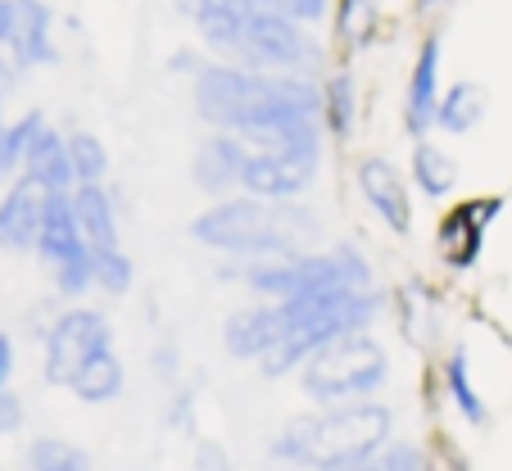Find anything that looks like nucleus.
<instances>
[{
    "label": "nucleus",
    "mask_w": 512,
    "mask_h": 471,
    "mask_svg": "<svg viewBox=\"0 0 512 471\" xmlns=\"http://www.w3.org/2000/svg\"><path fill=\"white\" fill-rule=\"evenodd\" d=\"M23 177H32V182L41 186V191L59 195V191H73V159H68V132H59V127H46V132L37 136V141L28 145V154H23Z\"/></svg>",
    "instance_id": "nucleus-18"
},
{
    "label": "nucleus",
    "mask_w": 512,
    "mask_h": 471,
    "mask_svg": "<svg viewBox=\"0 0 512 471\" xmlns=\"http://www.w3.org/2000/svg\"><path fill=\"white\" fill-rule=\"evenodd\" d=\"M503 200L499 195H472V200H454L440 222H435V259L445 263V272L463 277L481 263L485 245H490V227L499 222Z\"/></svg>",
    "instance_id": "nucleus-9"
},
{
    "label": "nucleus",
    "mask_w": 512,
    "mask_h": 471,
    "mask_svg": "<svg viewBox=\"0 0 512 471\" xmlns=\"http://www.w3.org/2000/svg\"><path fill=\"white\" fill-rule=\"evenodd\" d=\"M395 440V408L381 399L358 404H313L309 413L281 422L268 440V458L295 471H340Z\"/></svg>",
    "instance_id": "nucleus-4"
},
{
    "label": "nucleus",
    "mask_w": 512,
    "mask_h": 471,
    "mask_svg": "<svg viewBox=\"0 0 512 471\" xmlns=\"http://www.w3.org/2000/svg\"><path fill=\"white\" fill-rule=\"evenodd\" d=\"M19 82H23V68L14 64L5 50H0V100H10L14 91H19Z\"/></svg>",
    "instance_id": "nucleus-32"
},
{
    "label": "nucleus",
    "mask_w": 512,
    "mask_h": 471,
    "mask_svg": "<svg viewBox=\"0 0 512 471\" xmlns=\"http://www.w3.org/2000/svg\"><path fill=\"white\" fill-rule=\"evenodd\" d=\"M23 471H96L91 453L64 435H37L23 449Z\"/></svg>",
    "instance_id": "nucleus-23"
},
{
    "label": "nucleus",
    "mask_w": 512,
    "mask_h": 471,
    "mask_svg": "<svg viewBox=\"0 0 512 471\" xmlns=\"http://www.w3.org/2000/svg\"><path fill=\"white\" fill-rule=\"evenodd\" d=\"M0 50L23 68H59L64 50L55 37L50 0H0Z\"/></svg>",
    "instance_id": "nucleus-11"
},
{
    "label": "nucleus",
    "mask_w": 512,
    "mask_h": 471,
    "mask_svg": "<svg viewBox=\"0 0 512 471\" xmlns=\"http://www.w3.org/2000/svg\"><path fill=\"white\" fill-rule=\"evenodd\" d=\"M485 109V87L481 82H449L445 96H440V114H435V132L440 136H472L481 127Z\"/></svg>",
    "instance_id": "nucleus-22"
},
{
    "label": "nucleus",
    "mask_w": 512,
    "mask_h": 471,
    "mask_svg": "<svg viewBox=\"0 0 512 471\" xmlns=\"http://www.w3.org/2000/svg\"><path fill=\"white\" fill-rule=\"evenodd\" d=\"M105 349H118L114 340V322H109L105 308L87 304H64L55 318L41 327V381L55 385V390H68L73 376L91 363Z\"/></svg>",
    "instance_id": "nucleus-8"
},
{
    "label": "nucleus",
    "mask_w": 512,
    "mask_h": 471,
    "mask_svg": "<svg viewBox=\"0 0 512 471\" xmlns=\"http://www.w3.org/2000/svg\"><path fill=\"white\" fill-rule=\"evenodd\" d=\"M449 5H458V0H413V10H417V19H440V14L449 10Z\"/></svg>",
    "instance_id": "nucleus-35"
},
{
    "label": "nucleus",
    "mask_w": 512,
    "mask_h": 471,
    "mask_svg": "<svg viewBox=\"0 0 512 471\" xmlns=\"http://www.w3.org/2000/svg\"><path fill=\"white\" fill-rule=\"evenodd\" d=\"M354 186L372 218L390 231V236H408L417 222V191L408 182V168H399L386 154H363L354 164Z\"/></svg>",
    "instance_id": "nucleus-12"
},
{
    "label": "nucleus",
    "mask_w": 512,
    "mask_h": 471,
    "mask_svg": "<svg viewBox=\"0 0 512 471\" xmlns=\"http://www.w3.org/2000/svg\"><path fill=\"white\" fill-rule=\"evenodd\" d=\"M277 308V345L254 372L268 381L300 376V367L318 354L327 340L349 336V331H372L386 318V290H345V295H318V299H272Z\"/></svg>",
    "instance_id": "nucleus-6"
},
{
    "label": "nucleus",
    "mask_w": 512,
    "mask_h": 471,
    "mask_svg": "<svg viewBox=\"0 0 512 471\" xmlns=\"http://www.w3.org/2000/svg\"><path fill=\"white\" fill-rule=\"evenodd\" d=\"M408 182L422 200L431 204H445L454 200L458 191V159L445 150V145L426 136V141H413V154H408Z\"/></svg>",
    "instance_id": "nucleus-17"
},
{
    "label": "nucleus",
    "mask_w": 512,
    "mask_h": 471,
    "mask_svg": "<svg viewBox=\"0 0 512 471\" xmlns=\"http://www.w3.org/2000/svg\"><path fill=\"white\" fill-rule=\"evenodd\" d=\"M191 109L209 132H236L245 141L322 118V77L263 73L232 59H204L191 77Z\"/></svg>",
    "instance_id": "nucleus-1"
},
{
    "label": "nucleus",
    "mask_w": 512,
    "mask_h": 471,
    "mask_svg": "<svg viewBox=\"0 0 512 471\" xmlns=\"http://www.w3.org/2000/svg\"><path fill=\"white\" fill-rule=\"evenodd\" d=\"M46 200H50V191H41V186L23 173L0 191V250L5 254H37Z\"/></svg>",
    "instance_id": "nucleus-14"
},
{
    "label": "nucleus",
    "mask_w": 512,
    "mask_h": 471,
    "mask_svg": "<svg viewBox=\"0 0 512 471\" xmlns=\"http://www.w3.org/2000/svg\"><path fill=\"white\" fill-rule=\"evenodd\" d=\"M5 123H10V114H5V100H0V127H5Z\"/></svg>",
    "instance_id": "nucleus-36"
},
{
    "label": "nucleus",
    "mask_w": 512,
    "mask_h": 471,
    "mask_svg": "<svg viewBox=\"0 0 512 471\" xmlns=\"http://www.w3.org/2000/svg\"><path fill=\"white\" fill-rule=\"evenodd\" d=\"M204 55L263 73H327V41L318 28L277 14L263 0H177Z\"/></svg>",
    "instance_id": "nucleus-2"
},
{
    "label": "nucleus",
    "mask_w": 512,
    "mask_h": 471,
    "mask_svg": "<svg viewBox=\"0 0 512 471\" xmlns=\"http://www.w3.org/2000/svg\"><path fill=\"white\" fill-rule=\"evenodd\" d=\"M245 159H250V141L236 132H204L191 150V186L204 200H223L236 195L245 182Z\"/></svg>",
    "instance_id": "nucleus-13"
},
{
    "label": "nucleus",
    "mask_w": 512,
    "mask_h": 471,
    "mask_svg": "<svg viewBox=\"0 0 512 471\" xmlns=\"http://www.w3.org/2000/svg\"><path fill=\"white\" fill-rule=\"evenodd\" d=\"M213 277L241 286L250 299H318L377 286V268L354 241L318 245L304 254H277V259H223Z\"/></svg>",
    "instance_id": "nucleus-5"
},
{
    "label": "nucleus",
    "mask_w": 512,
    "mask_h": 471,
    "mask_svg": "<svg viewBox=\"0 0 512 471\" xmlns=\"http://www.w3.org/2000/svg\"><path fill=\"white\" fill-rule=\"evenodd\" d=\"M96 290L109 299H123L136 290V259L127 254V245H118V250H96Z\"/></svg>",
    "instance_id": "nucleus-26"
},
{
    "label": "nucleus",
    "mask_w": 512,
    "mask_h": 471,
    "mask_svg": "<svg viewBox=\"0 0 512 471\" xmlns=\"http://www.w3.org/2000/svg\"><path fill=\"white\" fill-rule=\"evenodd\" d=\"M381 32V0H336L327 23L331 46L340 50V59H354L358 50H368Z\"/></svg>",
    "instance_id": "nucleus-19"
},
{
    "label": "nucleus",
    "mask_w": 512,
    "mask_h": 471,
    "mask_svg": "<svg viewBox=\"0 0 512 471\" xmlns=\"http://www.w3.org/2000/svg\"><path fill=\"white\" fill-rule=\"evenodd\" d=\"M440 96H445V32L426 28L422 41H417L413 64H408L404 96H399V127H404L408 141H426V136H435Z\"/></svg>",
    "instance_id": "nucleus-10"
},
{
    "label": "nucleus",
    "mask_w": 512,
    "mask_h": 471,
    "mask_svg": "<svg viewBox=\"0 0 512 471\" xmlns=\"http://www.w3.org/2000/svg\"><path fill=\"white\" fill-rule=\"evenodd\" d=\"M191 241L218 259H277L327 245V222L304 200H263V195H223L191 218Z\"/></svg>",
    "instance_id": "nucleus-3"
},
{
    "label": "nucleus",
    "mask_w": 512,
    "mask_h": 471,
    "mask_svg": "<svg viewBox=\"0 0 512 471\" xmlns=\"http://www.w3.org/2000/svg\"><path fill=\"white\" fill-rule=\"evenodd\" d=\"M440 385H445L449 404H454V413L463 417L467 426H490V404H485L481 385H476V376H472L467 349H449L445 354V363H440Z\"/></svg>",
    "instance_id": "nucleus-20"
},
{
    "label": "nucleus",
    "mask_w": 512,
    "mask_h": 471,
    "mask_svg": "<svg viewBox=\"0 0 512 471\" xmlns=\"http://www.w3.org/2000/svg\"><path fill=\"white\" fill-rule=\"evenodd\" d=\"M19 168H23V159H19V150H14V141H10V123L0 127V191L19 177Z\"/></svg>",
    "instance_id": "nucleus-29"
},
{
    "label": "nucleus",
    "mask_w": 512,
    "mask_h": 471,
    "mask_svg": "<svg viewBox=\"0 0 512 471\" xmlns=\"http://www.w3.org/2000/svg\"><path fill=\"white\" fill-rule=\"evenodd\" d=\"M358 109H363V100H358L354 59H336L322 73V127H327L331 141H354Z\"/></svg>",
    "instance_id": "nucleus-15"
},
{
    "label": "nucleus",
    "mask_w": 512,
    "mask_h": 471,
    "mask_svg": "<svg viewBox=\"0 0 512 471\" xmlns=\"http://www.w3.org/2000/svg\"><path fill=\"white\" fill-rule=\"evenodd\" d=\"M191 404H195V395L177 385V390H173V404H168V426H186V422H191Z\"/></svg>",
    "instance_id": "nucleus-33"
},
{
    "label": "nucleus",
    "mask_w": 512,
    "mask_h": 471,
    "mask_svg": "<svg viewBox=\"0 0 512 471\" xmlns=\"http://www.w3.org/2000/svg\"><path fill=\"white\" fill-rule=\"evenodd\" d=\"M68 159H73V182L78 186L109 182V173H114L109 145L100 141L96 132H87V127H73V132H68Z\"/></svg>",
    "instance_id": "nucleus-24"
},
{
    "label": "nucleus",
    "mask_w": 512,
    "mask_h": 471,
    "mask_svg": "<svg viewBox=\"0 0 512 471\" xmlns=\"http://www.w3.org/2000/svg\"><path fill=\"white\" fill-rule=\"evenodd\" d=\"M204 59H209V55H200V50H177V55L168 59V73H173V77H186V82H191V77L204 68Z\"/></svg>",
    "instance_id": "nucleus-31"
},
{
    "label": "nucleus",
    "mask_w": 512,
    "mask_h": 471,
    "mask_svg": "<svg viewBox=\"0 0 512 471\" xmlns=\"http://www.w3.org/2000/svg\"><path fill=\"white\" fill-rule=\"evenodd\" d=\"M340 471H435V467H431V458H426L422 444H413V440H390V444H381L377 453H368V458L349 462V467H340Z\"/></svg>",
    "instance_id": "nucleus-25"
},
{
    "label": "nucleus",
    "mask_w": 512,
    "mask_h": 471,
    "mask_svg": "<svg viewBox=\"0 0 512 471\" xmlns=\"http://www.w3.org/2000/svg\"><path fill=\"white\" fill-rule=\"evenodd\" d=\"M23 422H28V408H23V399L14 395V390H5V395H0V440L19 435Z\"/></svg>",
    "instance_id": "nucleus-28"
},
{
    "label": "nucleus",
    "mask_w": 512,
    "mask_h": 471,
    "mask_svg": "<svg viewBox=\"0 0 512 471\" xmlns=\"http://www.w3.org/2000/svg\"><path fill=\"white\" fill-rule=\"evenodd\" d=\"M73 209H78L82 236L91 250H118L123 245V209L109 182L96 186H73Z\"/></svg>",
    "instance_id": "nucleus-16"
},
{
    "label": "nucleus",
    "mask_w": 512,
    "mask_h": 471,
    "mask_svg": "<svg viewBox=\"0 0 512 471\" xmlns=\"http://www.w3.org/2000/svg\"><path fill=\"white\" fill-rule=\"evenodd\" d=\"M123 390H127V363L118 349L96 354L78 376H73V385H68V395L78 399V404H91V408H105V404H114V399H123Z\"/></svg>",
    "instance_id": "nucleus-21"
},
{
    "label": "nucleus",
    "mask_w": 512,
    "mask_h": 471,
    "mask_svg": "<svg viewBox=\"0 0 512 471\" xmlns=\"http://www.w3.org/2000/svg\"><path fill=\"white\" fill-rule=\"evenodd\" d=\"M263 5H272L277 14L304 23V28H322V23H331V10H336V0H263Z\"/></svg>",
    "instance_id": "nucleus-27"
},
{
    "label": "nucleus",
    "mask_w": 512,
    "mask_h": 471,
    "mask_svg": "<svg viewBox=\"0 0 512 471\" xmlns=\"http://www.w3.org/2000/svg\"><path fill=\"white\" fill-rule=\"evenodd\" d=\"M14 367H19V349H14V336H10V331H0V395L10 390Z\"/></svg>",
    "instance_id": "nucleus-30"
},
{
    "label": "nucleus",
    "mask_w": 512,
    "mask_h": 471,
    "mask_svg": "<svg viewBox=\"0 0 512 471\" xmlns=\"http://www.w3.org/2000/svg\"><path fill=\"white\" fill-rule=\"evenodd\" d=\"M390 372L395 363L377 331H349V336L327 340L300 367V390L309 404H358V399H381Z\"/></svg>",
    "instance_id": "nucleus-7"
},
{
    "label": "nucleus",
    "mask_w": 512,
    "mask_h": 471,
    "mask_svg": "<svg viewBox=\"0 0 512 471\" xmlns=\"http://www.w3.org/2000/svg\"><path fill=\"white\" fill-rule=\"evenodd\" d=\"M177 367H182V363H177V349L173 345H159L155 349V372L164 376V381H177Z\"/></svg>",
    "instance_id": "nucleus-34"
}]
</instances>
